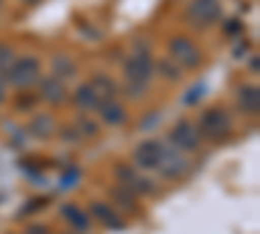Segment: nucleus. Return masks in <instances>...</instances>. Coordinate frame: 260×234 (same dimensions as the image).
Here are the masks:
<instances>
[{"label": "nucleus", "instance_id": "f257e3e1", "mask_svg": "<svg viewBox=\"0 0 260 234\" xmlns=\"http://www.w3.org/2000/svg\"><path fill=\"white\" fill-rule=\"evenodd\" d=\"M224 8L219 0H190L185 8V21L192 24L195 29H208L221 18Z\"/></svg>", "mask_w": 260, "mask_h": 234}, {"label": "nucleus", "instance_id": "f03ea898", "mask_svg": "<svg viewBox=\"0 0 260 234\" xmlns=\"http://www.w3.org/2000/svg\"><path fill=\"white\" fill-rule=\"evenodd\" d=\"M169 52H172V60H175L180 68H198L201 65V50L187 37H172L169 39Z\"/></svg>", "mask_w": 260, "mask_h": 234}, {"label": "nucleus", "instance_id": "7ed1b4c3", "mask_svg": "<svg viewBox=\"0 0 260 234\" xmlns=\"http://www.w3.org/2000/svg\"><path fill=\"white\" fill-rule=\"evenodd\" d=\"M37 76H39V60L37 57H24L13 65L11 81L16 83V86H29V83L37 81Z\"/></svg>", "mask_w": 260, "mask_h": 234}, {"label": "nucleus", "instance_id": "20e7f679", "mask_svg": "<svg viewBox=\"0 0 260 234\" xmlns=\"http://www.w3.org/2000/svg\"><path fill=\"white\" fill-rule=\"evenodd\" d=\"M125 73L133 78V81H141V83H143V81L151 76V57H148V50L130 57V60L125 62Z\"/></svg>", "mask_w": 260, "mask_h": 234}, {"label": "nucleus", "instance_id": "39448f33", "mask_svg": "<svg viewBox=\"0 0 260 234\" xmlns=\"http://www.w3.org/2000/svg\"><path fill=\"white\" fill-rule=\"evenodd\" d=\"M226 127H229V117L224 115V110H211V112L203 115V130L211 138H219Z\"/></svg>", "mask_w": 260, "mask_h": 234}, {"label": "nucleus", "instance_id": "423d86ee", "mask_svg": "<svg viewBox=\"0 0 260 234\" xmlns=\"http://www.w3.org/2000/svg\"><path fill=\"white\" fill-rule=\"evenodd\" d=\"M172 138H175V141H182V143H180L182 148H195V146H198V138H195L192 127H187V122L177 125V130L172 133Z\"/></svg>", "mask_w": 260, "mask_h": 234}, {"label": "nucleus", "instance_id": "0eeeda50", "mask_svg": "<svg viewBox=\"0 0 260 234\" xmlns=\"http://www.w3.org/2000/svg\"><path fill=\"white\" fill-rule=\"evenodd\" d=\"M102 115H104V120L110 122V125H120L122 117H125L122 107H120V104H115V102H107L104 107H102Z\"/></svg>", "mask_w": 260, "mask_h": 234}, {"label": "nucleus", "instance_id": "6e6552de", "mask_svg": "<svg viewBox=\"0 0 260 234\" xmlns=\"http://www.w3.org/2000/svg\"><path fill=\"white\" fill-rule=\"evenodd\" d=\"M138 161H141L143 166H154V164L159 161V148H156L154 143L138 148Z\"/></svg>", "mask_w": 260, "mask_h": 234}, {"label": "nucleus", "instance_id": "1a4fd4ad", "mask_svg": "<svg viewBox=\"0 0 260 234\" xmlns=\"http://www.w3.org/2000/svg\"><path fill=\"white\" fill-rule=\"evenodd\" d=\"M42 91H45V94H47L50 99H62V96H65V89L60 86L57 81H52V78L42 83Z\"/></svg>", "mask_w": 260, "mask_h": 234}, {"label": "nucleus", "instance_id": "9d476101", "mask_svg": "<svg viewBox=\"0 0 260 234\" xmlns=\"http://www.w3.org/2000/svg\"><path fill=\"white\" fill-rule=\"evenodd\" d=\"M242 107L245 110H252L255 112V107H257V89L252 86V89H245L242 91Z\"/></svg>", "mask_w": 260, "mask_h": 234}, {"label": "nucleus", "instance_id": "9b49d317", "mask_svg": "<svg viewBox=\"0 0 260 234\" xmlns=\"http://www.w3.org/2000/svg\"><path fill=\"white\" fill-rule=\"evenodd\" d=\"M55 71L57 73H65V76H73L76 73V65H73L68 57H55Z\"/></svg>", "mask_w": 260, "mask_h": 234}, {"label": "nucleus", "instance_id": "f8f14e48", "mask_svg": "<svg viewBox=\"0 0 260 234\" xmlns=\"http://www.w3.org/2000/svg\"><path fill=\"white\" fill-rule=\"evenodd\" d=\"M13 60H16V55H13V50H11V47H6V45L0 47V68H8Z\"/></svg>", "mask_w": 260, "mask_h": 234}, {"label": "nucleus", "instance_id": "ddd939ff", "mask_svg": "<svg viewBox=\"0 0 260 234\" xmlns=\"http://www.w3.org/2000/svg\"><path fill=\"white\" fill-rule=\"evenodd\" d=\"M161 71H164V73H169V76H177V73H180V68H175V60L161 62Z\"/></svg>", "mask_w": 260, "mask_h": 234}]
</instances>
